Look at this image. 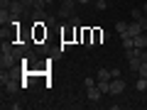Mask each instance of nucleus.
<instances>
[{
    "label": "nucleus",
    "mask_w": 147,
    "mask_h": 110,
    "mask_svg": "<svg viewBox=\"0 0 147 110\" xmlns=\"http://www.w3.org/2000/svg\"><path fill=\"white\" fill-rule=\"evenodd\" d=\"M79 5L76 0H64L61 5H59V17H64V20H69V17L74 15V7Z\"/></svg>",
    "instance_id": "1"
},
{
    "label": "nucleus",
    "mask_w": 147,
    "mask_h": 110,
    "mask_svg": "<svg viewBox=\"0 0 147 110\" xmlns=\"http://www.w3.org/2000/svg\"><path fill=\"white\" fill-rule=\"evenodd\" d=\"M123 91H125V83H123V78H110V93H113V95H120Z\"/></svg>",
    "instance_id": "2"
},
{
    "label": "nucleus",
    "mask_w": 147,
    "mask_h": 110,
    "mask_svg": "<svg viewBox=\"0 0 147 110\" xmlns=\"http://www.w3.org/2000/svg\"><path fill=\"white\" fill-rule=\"evenodd\" d=\"M86 95H88V100H93V103H98L100 98H103V91L98 88V83L93 86V88H86Z\"/></svg>",
    "instance_id": "3"
},
{
    "label": "nucleus",
    "mask_w": 147,
    "mask_h": 110,
    "mask_svg": "<svg viewBox=\"0 0 147 110\" xmlns=\"http://www.w3.org/2000/svg\"><path fill=\"white\" fill-rule=\"evenodd\" d=\"M132 44H135L137 49H145L147 47V32H140V34L132 37Z\"/></svg>",
    "instance_id": "4"
},
{
    "label": "nucleus",
    "mask_w": 147,
    "mask_h": 110,
    "mask_svg": "<svg viewBox=\"0 0 147 110\" xmlns=\"http://www.w3.org/2000/svg\"><path fill=\"white\" fill-rule=\"evenodd\" d=\"M3 86H5V91L7 93H15L20 86H17V81H12V78H5V73H3Z\"/></svg>",
    "instance_id": "5"
},
{
    "label": "nucleus",
    "mask_w": 147,
    "mask_h": 110,
    "mask_svg": "<svg viewBox=\"0 0 147 110\" xmlns=\"http://www.w3.org/2000/svg\"><path fill=\"white\" fill-rule=\"evenodd\" d=\"M140 32H142V25H140V22H137V20H132L130 25H127V34H130V37L140 34Z\"/></svg>",
    "instance_id": "6"
},
{
    "label": "nucleus",
    "mask_w": 147,
    "mask_h": 110,
    "mask_svg": "<svg viewBox=\"0 0 147 110\" xmlns=\"http://www.w3.org/2000/svg\"><path fill=\"white\" fill-rule=\"evenodd\" d=\"M10 22H12L10 10H7V7H3V10H0V25H10Z\"/></svg>",
    "instance_id": "7"
},
{
    "label": "nucleus",
    "mask_w": 147,
    "mask_h": 110,
    "mask_svg": "<svg viewBox=\"0 0 147 110\" xmlns=\"http://www.w3.org/2000/svg\"><path fill=\"white\" fill-rule=\"evenodd\" d=\"M113 76H110V68H98V73H96V81H110Z\"/></svg>",
    "instance_id": "8"
},
{
    "label": "nucleus",
    "mask_w": 147,
    "mask_h": 110,
    "mask_svg": "<svg viewBox=\"0 0 147 110\" xmlns=\"http://www.w3.org/2000/svg\"><path fill=\"white\" fill-rule=\"evenodd\" d=\"M127 64H130V71H140V64H142V59L140 56H135V59H127Z\"/></svg>",
    "instance_id": "9"
},
{
    "label": "nucleus",
    "mask_w": 147,
    "mask_h": 110,
    "mask_svg": "<svg viewBox=\"0 0 147 110\" xmlns=\"http://www.w3.org/2000/svg\"><path fill=\"white\" fill-rule=\"evenodd\" d=\"M115 32H118L120 37H125V34H127V25H125V22H115Z\"/></svg>",
    "instance_id": "10"
},
{
    "label": "nucleus",
    "mask_w": 147,
    "mask_h": 110,
    "mask_svg": "<svg viewBox=\"0 0 147 110\" xmlns=\"http://www.w3.org/2000/svg\"><path fill=\"white\" fill-rule=\"evenodd\" d=\"M135 88L140 91V93H145V91H147V78H145V76H140V81L135 83Z\"/></svg>",
    "instance_id": "11"
},
{
    "label": "nucleus",
    "mask_w": 147,
    "mask_h": 110,
    "mask_svg": "<svg viewBox=\"0 0 147 110\" xmlns=\"http://www.w3.org/2000/svg\"><path fill=\"white\" fill-rule=\"evenodd\" d=\"M130 15H132V20H137V22H140V20H142V17H145V12H142V10H140V7H135V10H132V12H130Z\"/></svg>",
    "instance_id": "12"
},
{
    "label": "nucleus",
    "mask_w": 147,
    "mask_h": 110,
    "mask_svg": "<svg viewBox=\"0 0 147 110\" xmlns=\"http://www.w3.org/2000/svg\"><path fill=\"white\" fill-rule=\"evenodd\" d=\"M93 7H96V10H105L108 3H105V0H93Z\"/></svg>",
    "instance_id": "13"
},
{
    "label": "nucleus",
    "mask_w": 147,
    "mask_h": 110,
    "mask_svg": "<svg viewBox=\"0 0 147 110\" xmlns=\"http://www.w3.org/2000/svg\"><path fill=\"white\" fill-rule=\"evenodd\" d=\"M137 73H140V76H145V78H147V61H142V64H140V71H137Z\"/></svg>",
    "instance_id": "14"
},
{
    "label": "nucleus",
    "mask_w": 147,
    "mask_h": 110,
    "mask_svg": "<svg viewBox=\"0 0 147 110\" xmlns=\"http://www.w3.org/2000/svg\"><path fill=\"white\" fill-rule=\"evenodd\" d=\"M96 83H98V81H96V78H86V81H84V86H86V88H93Z\"/></svg>",
    "instance_id": "15"
},
{
    "label": "nucleus",
    "mask_w": 147,
    "mask_h": 110,
    "mask_svg": "<svg viewBox=\"0 0 147 110\" xmlns=\"http://www.w3.org/2000/svg\"><path fill=\"white\" fill-rule=\"evenodd\" d=\"M110 76H113V78H120V68L113 66V68H110Z\"/></svg>",
    "instance_id": "16"
},
{
    "label": "nucleus",
    "mask_w": 147,
    "mask_h": 110,
    "mask_svg": "<svg viewBox=\"0 0 147 110\" xmlns=\"http://www.w3.org/2000/svg\"><path fill=\"white\" fill-rule=\"evenodd\" d=\"M20 3H22L25 7H34V3H37V0H20Z\"/></svg>",
    "instance_id": "17"
},
{
    "label": "nucleus",
    "mask_w": 147,
    "mask_h": 110,
    "mask_svg": "<svg viewBox=\"0 0 147 110\" xmlns=\"http://www.w3.org/2000/svg\"><path fill=\"white\" fill-rule=\"evenodd\" d=\"M44 20H47V25H57V17H54V15H47Z\"/></svg>",
    "instance_id": "18"
},
{
    "label": "nucleus",
    "mask_w": 147,
    "mask_h": 110,
    "mask_svg": "<svg viewBox=\"0 0 147 110\" xmlns=\"http://www.w3.org/2000/svg\"><path fill=\"white\" fill-rule=\"evenodd\" d=\"M140 25H142V32H147V15L142 17V20H140Z\"/></svg>",
    "instance_id": "19"
},
{
    "label": "nucleus",
    "mask_w": 147,
    "mask_h": 110,
    "mask_svg": "<svg viewBox=\"0 0 147 110\" xmlns=\"http://www.w3.org/2000/svg\"><path fill=\"white\" fill-rule=\"evenodd\" d=\"M140 59H142V61H147V47L140 49Z\"/></svg>",
    "instance_id": "20"
},
{
    "label": "nucleus",
    "mask_w": 147,
    "mask_h": 110,
    "mask_svg": "<svg viewBox=\"0 0 147 110\" xmlns=\"http://www.w3.org/2000/svg\"><path fill=\"white\" fill-rule=\"evenodd\" d=\"M76 3H79V5H88L91 0H76Z\"/></svg>",
    "instance_id": "21"
},
{
    "label": "nucleus",
    "mask_w": 147,
    "mask_h": 110,
    "mask_svg": "<svg viewBox=\"0 0 147 110\" xmlns=\"http://www.w3.org/2000/svg\"><path fill=\"white\" fill-rule=\"evenodd\" d=\"M142 12H145V15H147V0H145V3H142Z\"/></svg>",
    "instance_id": "22"
}]
</instances>
